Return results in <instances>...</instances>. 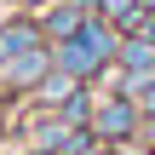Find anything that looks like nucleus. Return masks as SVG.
Returning a JSON list of instances; mask_svg holds the SVG:
<instances>
[{"mask_svg": "<svg viewBox=\"0 0 155 155\" xmlns=\"http://www.w3.org/2000/svg\"><path fill=\"white\" fill-rule=\"evenodd\" d=\"M104 46H109V40H104V29L75 35V40H69V69H92V63L104 58Z\"/></svg>", "mask_w": 155, "mask_h": 155, "instance_id": "nucleus-1", "label": "nucleus"}]
</instances>
